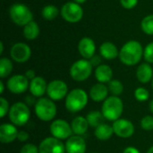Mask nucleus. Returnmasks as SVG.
<instances>
[{
    "label": "nucleus",
    "mask_w": 153,
    "mask_h": 153,
    "mask_svg": "<svg viewBox=\"0 0 153 153\" xmlns=\"http://www.w3.org/2000/svg\"><path fill=\"white\" fill-rule=\"evenodd\" d=\"M67 84L62 80H53L48 84L47 94L52 100H61L67 96Z\"/></svg>",
    "instance_id": "nucleus-9"
},
{
    "label": "nucleus",
    "mask_w": 153,
    "mask_h": 153,
    "mask_svg": "<svg viewBox=\"0 0 153 153\" xmlns=\"http://www.w3.org/2000/svg\"><path fill=\"white\" fill-rule=\"evenodd\" d=\"M34 96H28V97H26V99H25V100H26V103L28 104V105H32V104H34V103H36L35 102V100H34Z\"/></svg>",
    "instance_id": "nucleus-41"
},
{
    "label": "nucleus",
    "mask_w": 153,
    "mask_h": 153,
    "mask_svg": "<svg viewBox=\"0 0 153 153\" xmlns=\"http://www.w3.org/2000/svg\"><path fill=\"white\" fill-rule=\"evenodd\" d=\"M138 1L139 0H120V4L125 9L131 10L137 5Z\"/></svg>",
    "instance_id": "nucleus-36"
},
{
    "label": "nucleus",
    "mask_w": 153,
    "mask_h": 153,
    "mask_svg": "<svg viewBox=\"0 0 153 153\" xmlns=\"http://www.w3.org/2000/svg\"><path fill=\"white\" fill-rule=\"evenodd\" d=\"M149 108H150L151 111L153 113V100H152V101L150 102V104H149Z\"/></svg>",
    "instance_id": "nucleus-45"
},
{
    "label": "nucleus",
    "mask_w": 153,
    "mask_h": 153,
    "mask_svg": "<svg viewBox=\"0 0 153 153\" xmlns=\"http://www.w3.org/2000/svg\"><path fill=\"white\" fill-rule=\"evenodd\" d=\"M34 109L37 117L44 122L53 120L57 111L54 101L48 98H40L39 100H37L34 106Z\"/></svg>",
    "instance_id": "nucleus-4"
},
{
    "label": "nucleus",
    "mask_w": 153,
    "mask_h": 153,
    "mask_svg": "<svg viewBox=\"0 0 153 153\" xmlns=\"http://www.w3.org/2000/svg\"><path fill=\"white\" fill-rule=\"evenodd\" d=\"M78 51L84 59L90 60L95 56L96 45L94 40L89 37L82 38L78 43Z\"/></svg>",
    "instance_id": "nucleus-16"
},
{
    "label": "nucleus",
    "mask_w": 153,
    "mask_h": 153,
    "mask_svg": "<svg viewBox=\"0 0 153 153\" xmlns=\"http://www.w3.org/2000/svg\"><path fill=\"white\" fill-rule=\"evenodd\" d=\"M100 56L107 60H113L119 56V51L117 46L110 41H105L100 45Z\"/></svg>",
    "instance_id": "nucleus-20"
},
{
    "label": "nucleus",
    "mask_w": 153,
    "mask_h": 153,
    "mask_svg": "<svg viewBox=\"0 0 153 153\" xmlns=\"http://www.w3.org/2000/svg\"><path fill=\"white\" fill-rule=\"evenodd\" d=\"M86 119H87V121H88L90 126L97 128L99 126L104 124V120H105L106 118L104 117L102 112L94 110V111L90 112V113L87 115Z\"/></svg>",
    "instance_id": "nucleus-26"
},
{
    "label": "nucleus",
    "mask_w": 153,
    "mask_h": 153,
    "mask_svg": "<svg viewBox=\"0 0 153 153\" xmlns=\"http://www.w3.org/2000/svg\"><path fill=\"white\" fill-rule=\"evenodd\" d=\"M95 136L98 140L100 141H108L109 140L113 134H114V130L113 127L107 124H102L100 126H99L96 129H95Z\"/></svg>",
    "instance_id": "nucleus-24"
},
{
    "label": "nucleus",
    "mask_w": 153,
    "mask_h": 153,
    "mask_svg": "<svg viewBox=\"0 0 153 153\" xmlns=\"http://www.w3.org/2000/svg\"><path fill=\"white\" fill-rule=\"evenodd\" d=\"M39 153H65V145L61 140L55 137H48L44 139L39 146Z\"/></svg>",
    "instance_id": "nucleus-12"
},
{
    "label": "nucleus",
    "mask_w": 153,
    "mask_h": 153,
    "mask_svg": "<svg viewBox=\"0 0 153 153\" xmlns=\"http://www.w3.org/2000/svg\"><path fill=\"white\" fill-rule=\"evenodd\" d=\"M8 115L9 119L13 125L22 126L29 121L30 111L27 104L22 102H16L11 106Z\"/></svg>",
    "instance_id": "nucleus-6"
},
{
    "label": "nucleus",
    "mask_w": 153,
    "mask_h": 153,
    "mask_svg": "<svg viewBox=\"0 0 153 153\" xmlns=\"http://www.w3.org/2000/svg\"><path fill=\"white\" fill-rule=\"evenodd\" d=\"M141 127L145 131L153 130V117L146 116L141 120Z\"/></svg>",
    "instance_id": "nucleus-33"
},
{
    "label": "nucleus",
    "mask_w": 153,
    "mask_h": 153,
    "mask_svg": "<svg viewBox=\"0 0 153 153\" xmlns=\"http://www.w3.org/2000/svg\"><path fill=\"white\" fill-rule=\"evenodd\" d=\"M87 0H74V2L79 4H84Z\"/></svg>",
    "instance_id": "nucleus-43"
},
{
    "label": "nucleus",
    "mask_w": 153,
    "mask_h": 153,
    "mask_svg": "<svg viewBox=\"0 0 153 153\" xmlns=\"http://www.w3.org/2000/svg\"><path fill=\"white\" fill-rule=\"evenodd\" d=\"M124 104L122 100L117 96L108 97L101 108V112L104 117L108 121H116L119 119L123 114Z\"/></svg>",
    "instance_id": "nucleus-2"
},
{
    "label": "nucleus",
    "mask_w": 153,
    "mask_h": 153,
    "mask_svg": "<svg viewBox=\"0 0 153 153\" xmlns=\"http://www.w3.org/2000/svg\"><path fill=\"white\" fill-rule=\"evenodd\" d=\"M30 135L27 132L25 131H21L18 133V135H17V139L19 142H26L28 139H29Z\"/></svg>",
    "instance_id": "nucleus-37"
},
{
    "label": "nucleus",
    "mask_w": 153,
    "mask_h": 153,
    "mask_svg": "<svg viewBox=\"0 0 153 153\" xmlns=\"http://www.w3.org/2000/svg\"><path fill=\"white\" fill-rule=\"evenodd\" d=\"M143 52L144 49L139 41L129 40L120 49L118 57L124 65L133 66L141 61Z\"/></svg>",
    "instance_id": "nucleus-1"
},
{
    "label": "nucleus",
    "mask_w": 153,
    "mask_h": 153,
    "mask_svg": "<svg viewBox=\"0 0 153 153\" xmlns=\"http://www.w3.org/2000/svg\"><path fill=\"white\" fill-rule=\"evenodd\" d=\"M9 15L13 23L18 26H25L33 21V14L30 9L24 4H13L9 10Z\"/></svg>",
    "instance_id": "nucleus-5"
},
{
    "label": "nucleus",
    "mask_w": 153,
    "mask_h": 153,
    "mask_svg": "<svg viewBox=\"0 0 153 153\" xmlns=\"http://www.w3.org/2000/svg\"><path fill=\"white\" fill-rule=\"evenodd\" d=\"M71 126H72L73 133L75 135L81 136V135L84 134L86 133V131L88 130L89 123L85 117L80 116V117H76L73 119V121L71 123Z\"/></svg>",
    "instance_id": "nucleus-23"
},
{
    "label": "nucleus",
    "mask_w": 153,
    "mask_h": 153,
    "mask_svg": "<svg viewBox=\"0 0 153 153\" xmlns=\"http://www.w3.org/2000/svg\"><path fill=\"white\" fill-rule=\"evenodd\" d=\"M143 57L147 63L153 64V41L149 43L145 47L144 52H143Z\"/></svg>",
    "instance_id": "nucleus-32"
},
{
    "label": "nucleus",
    "mask_w": 153,
    "mask_h": 153,
    "mask_svg": "<svg viewBox=\"0 0 153 153\" xmlns=\"http://www.w3.org/2000/svg\"><path fill=\"white\" fill-rule=\"evenodd\" d=\"M10 55L12 59L16 63H25L31 56V49L29 45L23 42H17L11 48Z\"/></svg>",
    "instance_id": "nucleus-11"
},
{
    "label": "nucleus",
    "mask_w": 153,
    "mask_h": 153,
    "mask_svg": "<svg viewBox=\"0 0 153 153\" xmlns=\"http://www.w3.org/2000/svg\"><path fill=\"white\" fill-rule=\"evenodd\" d=\"M152 89H153V79H152Z\"/></svg>",
    "instance_id": "nucleus-47"
},
{
    "label": "nucleus",
    "mask_w": 153,
    "mask_h": 153,
    "mask_svg": "<svg viewBox=\"0 0 153 153\" xmlns=\"http://www.w3.org/2000/svg\"><path fill=\"white\" fill-rule=\"evenodd\" d=\"M147 153H153V146H152V147L148 150Z\"/></svg>",
    "instance_id": "nucleus-46"
},
{
    "label": "nucleus",
    "mask_w": 153,
    "mask_h": 153,
    "mask_svg": "<svg viewBox=\"0 0 153 153\" xmlns=\"http://www.w3.org/2000/svg\"><path fill=\"white\" fill-rule=\"evenodd\" d=\"M9 110H10L9 102L4 98L1 97L0 98V117H1V118L4 117V116L7 113H9Z\"/></svg>",
    "instance_id": "nucleus-34"
},
{
    "label": "nucleus",
    "mask_w": 153,
    "mask_h": 153,
    "mask_svg": "<svg viewBox=\"0 0 153 153\" xmlns=\"http://www.w3.org/2000/svg\"><path fill=\"white\" fill-rule=\"evenodd\" d=\"M142 30L147 35H153V14L147 15L141 22Z\"/></svg>",
    "instance_id": "nucleus-30"
},
{
    "label": "nucleus",
    "mask_w": 153,
    "mask_h": 153,
    "mask_svg": "<svg viewBox=\"0 0 153 153\" xmlns=\"http://www.w3.org/2000/svg\"><path fill=\"white\" fill-rule=\"evenodd\" d=\"M123 153H140V152L136 148L132 147V146H129V147H127V148L125 149V151H124Z\"/></svg>",
    "instance_id": "nucleus-40"
},
{
    "label": "nucleus",
    "mask_w": 153,
    "mask_h": 153,
    "mask_svg": "<svg viewBox=\"0 0 153 153\" xmlns=\"http://www.w3.org/2000/svg\"><path fill=\"white\" fill-rule=\"evenodd\" d=\"M66 153H85L86 142L80 135H72L65 143Z\"/></svg>",
    "instance_id": "nucleus-15"
},
{
    "label": "nucleus",
    "mask_w": 153,
    "mask_h": 153,
    "mask_svg": "<svg viewBox=\"0 0 153 153\" xmlns=\"http://www.w3.org/2000/svg\"><path fill=\"white\" fill-rule=\"evenodd\" d=\"M39 35V24L31 21L23 26V36L27 40H33L36 39Z\"/></svg>",
    "instance_id": "nucleus-25"
},
{
    "label": "nucleus",
    "mask_w": 153,
    "mask_h": 153,
    "mask_svg": "<svg viewBox=\"0 0 153 153\" xmlns=\"http://www.w3.org/2000/svg\"><path fill=\"white\" fill-rule=\"evenodd\" d=\"M27 78H28V80H33L35 77H36V73H35V71L34 70H32V69H29V70H27L26 71V73H25V74H24Z\"/></svg>",
    "instance_id": "nucleus-39"
},
{
    "label": "nucleus",
    "mask_w": 153,
    "mask_h": 153,
    "mask_svg": "<svg viewBox=\"0 0 153 153\" xmlns=\"http://www.w3.org/2000/svg\"><path fill=\"white\" fill-rule=\"evenodd\" d=\"M4 82L1 81V82H0V93H1V94H3V93H4Z\"/></svg>",
    "instance_id": "nucleus-42"
},
{
    "label": "nucleus",
    "mask_w": 153,
    "mask_h": 153,
    "mask_svg": "<svg viewBox=\"0 0 153 153\" xmlns=\"http://www.w3.org/2000/svg\"><path fill=\"white\" fill-rule=\"evenodd\" d=\"M95 77L100 83H108L113 77V71L108 65H100L96 67Z\"/></svg>",
    "instance_id": "nucleus-22"
},
{
    "label": "nucleus",
    "mask_w": 153,
    "mask_h": 153,
    "mask_svg": "<svg viewBox=\"0 0 153 153\" xmlns=\"http://www.w3.org/2000/svg\"><path fill=\"white\" fill-rule=\"evenodd\" d=\"M108 87H107L104 83H96L94 84L90 91V97L95 102H100L105 100L108 98Z\"/></svg>",
    "instance_id": "nucleus-19"
},
{
    "label": "nucleus",
    "mask_w": 153,
    "mask_h": 153,
    "mask_svg": "<svg viewBox=\"0 0 153 153\" xmlns=\"http://www.w3.org/2000/svg\"><path fill=\"white\" fill-rule=\"evenodd\" d=\"M108 91L112 93L113 96H119L123 93L124 91V85L123 83L117 79L111 80L108 82Z\"/></svg>",
    "instance_id": "nucleus-29"
},
{
    "label": "nucleus",
    "mask_w": 153,
    "mask_h": 153,
    "mask_svg": "<svg viewBox=\"0 0 153 153\" xmlns=\"http://www.w3.org/2000/svg\"><path fill=\"white\" fill-rule=\"evenodd\" d=\"M112 127L114 134L121 138H129L134 133V126L133 123L124 118H119L114 121Z\"/></svg>",
    "instance_id": "nucleus-14"
},
{
    "label": "nucleus",
    "mask_w": 153,
    "mask_h": 153,
    "mask_svg": "<svg viewBox=\"0 0 153 153\" xmlns=\"http://www.w3.org/2000/svg\"><path fill=\"white\" fill-rule=\"evenodd\" d=\"M92 67V65L88 59L77 60L70 67V76L76 82H83L91 76Z\"/></svg>",
    "instance_id": "nucleus-7"
},
{
    "label": "nucleus",
    "mask_w": 153,
    "mask_h": 153,
    "mask_svg": "<svg viewBox=\"0 0 153 153\" xmlns=\"http://www.w3.org/2000/svg\"><path fill=\"white\" fill-rule=\"evenodd\" d=\"M3 51H4V44H3V42L1 41V42H0V54H1V55L3 54Z\"/></svg>",
    "instance_id": "nucleus-44"
},
{
    "label": "nucleus",
    "mask_w": 153,
    "mask_h": 153,
    "mask_svg": "<svg viewBox=\"0 0 153 153\" xmlns=\"http://www.w3.org/2000/svg\"><path fill=\"white\" fill-rule=\"evenodd\" d=\"M17 128L13 124H2L0 126V142L2 143H10L17 139Z\"/></svg>",
    "instance_id": "nucleus-17"
},
{
    "label": "nucleus",
    "mask_w": 153,
    "mask_h": 153,
    "mask_svg": "<svg viewBox=\"0 0 153 153\" xmlns=\"http://www.w3.org/2000/svg\"><path fill=\"white\" fill-rule=\"evenodd\" d=\"M88 103V94L82 89H74L65 97V108L69 112L76 113L82 110Z\"/></svg>",
    "instance_id": "nucleus-3"
},
{
    "label": "nucleus",
    "mask_w": 153,
    "mask_h": 153,
    "mask_svg": "<svg viewBox=\"0 0 153 153\" xmlns=\"http://www.w3.org/2000/svg\"><path fill=\"white\" fill-rule=\"evenodd\" d=\"M41 14L44 19L48 21H52L57 17V15L59 14V10L54 4H48L43 7L41 11Z\"/></svg>",
    "instance_id": "nucleus-27"
},
{
    "label": "nucleus",
    "mask_w": 153,
    "mask_h": 153,
    "mask_svg": "<svg viewBox=\"0 0 153 153\" xmlns=\"http://www.w3.org/2000/svg\"><path fill=\"white\" fill-rule=\"evenodd\" d=\"M30 87L29 80L25 75L15 74L7 81V89L14 94H21L25 92Z\"/></svg>",
    "instance_id": "nucleus-13"
},
{
    "label": "nucleus",
    "mask_w": 153,
    "mask_h": 153,
    "mask_svg": "<svg viewBox=\"0 0 153 153\" xmlns=\"http://www.w3.org/2000/svg\"><path fill=\"white\" fill-rule=\"evenodd\" d=\"M48 84L44 78L40 76H36L33 80L30 82V92L35 98H41L47 92Z\"/></svg>",
    "instance_id": "nucleus-18"
},
{
    "label": "nucleus",
    "mask_w": 153,
    "mask_h": 153,
    "mask_svg": "<svg viewBox=\"0 0 153 153\" xmlns=\"http://www.w3.org/2000/svg\"><path fill=\"white\" fill-rule=\"evenodd\" d=\"M136 77L141 83H148L152 81L153 69L149 63L141 64L136 70Z\"/></svg>",
    "instance_id": "nucleus-21"
},
{
    "label": "nucleus",
    "mask_w": 153,
    "mask_h": 153,
    "mask_svg": "<svg viewBox=\"0 0 153 153\" xmlns=\"http://www.w3.org/2000/svg\"><path fill=\"white\" fill-rule=\"evenodd\" d=\"M150 97V93L149 91L143 88V87H139L134 91V98L138 100V101H146L149 100Z\"/></svg>",
    "instance_id": "nucleus-31"
},
{
    "label": "nucleus",
    "mask_w": 153,
    "mask_h": 153,
    "mask_svg": "<svg viewBox=\"0 0 153 153\" xmlns=\"http://www.w3.org/2000/svg\"><path fill=\"white\" fill-rule=\"evenodd\" d=\"M20 153H39V151L36 145L32 143H27L22 147Z\"/></svg>",
    "instance_id": "nucleus-35"
},
{
    "label": "nucleus",
    "mask_w": 153,
    "mask_h": 153,
    "mask_svg": "<svg viewBox=\"0 0 153 153\" xmlns=\"http://www.w3.org/2000/svg\"><path fill=\"white\" fill-rule=\"evenodd\" d=\"M93 153H97V152H93Z\"/></svg>",
    "instance_id": "nucleus-48"
},
{
    "label": "nucleus",
    "mask_w": 153,
    "mask_h": 153,
    "mask_svg": "<svg viewBox=\"0 0 153 153\" xmlns=\"http://www.w3.org/2000/svg\"><path fill=\"white\" fill-rule=\"evenodd\" d=\"M13 71V63L7 57H2L0 59V77L6 78L11 74Z\"/></svg>",
    "instance_id": "nucleus-28"
},
{
    "label": "nucleus",
    "mask_w": 153,
    "mask_h": 153,
    "mask_svg": "<svg viewBox=\"0 0 153 153\" xmlns=\"http://www.w3.org/2000/svg\"><path fill=\"white\" fill-rule=\"evenodd\" d=\"M90 62H91V64L92 65V66H99V65H100L101 64V58H100V56H92L91 59H90Z\"/></svg>",
    "instance_id": "nucleus-38"
},
{
    "label": "nucleus",
    "mask_w": 153,
    "mask_h": 153,
    "mask_svg": "<svg viewBox=\"0 0 153 153\" xmlns=\"http://www.w3.org/2000/svg\"><path fill=\"white\" fill-rule=\"evenodd\" d=\"M60 13L65 22L69 23H76L83 17V9L75 2H67L62 5Z\"/></svg>",
    "instance_id": "nucleus-8"
},
{
    "label": "nucleus",
    "mask_w": 153,
    "mask_h": 153,
    "mask_svg": "<svg viewBox=\"0 0 153 153\" xmlns=\"http://www.w3.org/2000/svg\"><path fill=\"white\" fill-rule=\"evenodd\" d=\"M49 129L53 137L59 140L68 139L72 136L73 134L71 125L63 119H56L53 121L50 125Z\"/></svg>",
    "instance_id": "nucleus-10"
}]
</instances>
